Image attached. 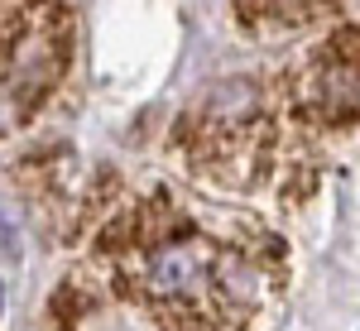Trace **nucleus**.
Listing matches in <instances>:
<instances>
[{
  "instance_id": "obj_3",
  "label": "nucleus",
  "mask_w": 360,
  "mask_h": 331,
  "mask_svg": "<svg viewBox=\"0 0 360 331\" xmlns=\"http://www.w3.org/2000/svg\"><path fill=\"white\" fill-rule=\"evenodd\" d=\"M250 10H255V15H269V29H283V34H288V29H298V25H307V20H317V15H327V10H322V5H250Z\"/></svg>"
},
{
  "instance_id": "obj_4",
  "label": "nucleus",
  "mask_w": 360,
  "mask_h": 331,
  "mask_svg": "<svg viewBox=\"0 0 360 331\" xmlns=\"http://www.w3.org/2000/svg\"><path fill=\"white\" fill-rule=\"evenodd\" d=\"M0 307H5V283H0Z\"/></svg>"
},
{
  "instance_id": "obj_1",
  "label": "nucleus",
  "mask_w": 360,
  "mask_h": 331,
  "mask_svg": "<svg viewBox=\"0 0 360 331\" xmlns=\"http://www.w3.org/2000/svg\"><path fill=\"white\" fill-rule=\"evenodd\" d=\"M106 249L120 293L164 331H236L264 288L250 249L202 235L164 197L130 212Z\"/></svg>"
},
{
  "instance_id": "obj_2",
  "label": "nucleus",
  "mask_w": 360,
  "mask_h": 331,
  "mask_svg": "<svg viewBox=\"0 0 360 331\" xmlns=\"http://www.w3.org/2000/svg\"><path fill=\"white\" fill-rule=\"evenodd\" d=\"M293 110L317 130L360 120V29H341L293 77Z\"/></svg>"
}]
</instances>
